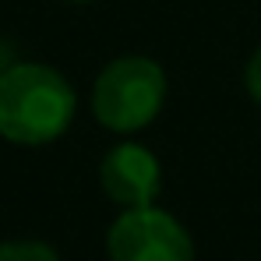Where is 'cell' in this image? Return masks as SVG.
Wrapping results in <instances>:
<instances>
[{
	"label": "cell",
	"mask_w": 261,
	"mask_h": 261,
	"mask_svg": "<svg viewBox=\"0 0 261 261\" xmlns=\"http://www.w3.org/2000/svg\"><path fill=\"white\" fill-rule=\"evenodd\" d=\"M78 95L71 82L36 60H18L0 71V138L11 145H49L71 127Z\"/></svg>",
	"instance_id": "obj_1"
},
{
	"label": "cell",
	"mask_w": 261,
	"mask_h": 261,
	"mask_svg": "<svg viewBox=\"0 0 261 261\" xmlns=\"http://www.w3.org/2000/svg\"><path fill=\"white\" fill-rule=\"evenodd\" d=\"M166 71L141 53L110 60L92 85V113L106 130L134 134L148 127L166 102Z\"/></svg>",
	"instance_id": "obj_2"
},
{
	"label": "cell",
	"mask_w": 261,
	"mask_h": 261,
	"mask_svg": "<svg viewBox=\"0 0 261 261\" xmlns=\"http://www.w3.org/2000/svg\"><path fill=\"white\" fill-rule=\"evenodd\" d=\"M0 261H60V254L43 240H7L0 244Z\"/></svg>",
	"instance_id": "obj_5"
},
{
	"label": "cell",
	"mask_w": 261,
	"mask_h": 261,
	"mask_svg": "<svg viewBox=\"0 0 261 261\" xmlns=\"http://www.w3.org/2000/svg\"><path fill=\"white\" fill-rule=\"evenodd\" d=\"M67 4H88V0H67Z\"/></svg>",
	"instance_id": "obj_7"
},
{
	"label": "cell",
	"mask_w": 261,
	"mask_h": 261,
	"mask_svg": "<svg viewBox=\"0 0 261 261\" xmlns=\"http://www.w3.org/2000/svg\"><path fill=\"white\" fill-rule=\"evenodd\" d=\"M99 184L106 191V198L120 208H145L155 205L159 191H163V166L155 159V152H148L138 141L113 145L99 166Z\"/></svg>",
	"instance_id": "obj_4"
},
{
	"label": "cell",
	"mask_w": 261,
	"mask_h": 261,
	"mask_svg": "<svg viewBox=\"0 0 261 261\" xmlns=\"http://www.w3.org/2000/svg\"><path fill=\"white\" fill-rule=\"evenodd\" d=\"M244 85H247V95L261 102V46L251 53V60H247V71H244Z\"/></svg>",
	"instance_id": "obj_6"
},
{
	"label": "cell",
	"mask_w": 261,
	"mask_h": 261,
	"mask_svg": "<svg viewBox=\"0 0 261 261\" xmlns=\"http://www.w3.org/2000/svg\"><path fill=\"white\" fill-rule=\"evenodd\" d=\"M110 261H194V240L184 222L155 205L124 208L106 233Z\"/></svg>",
	"instance_id": "obj_3"
}]
</instances>
